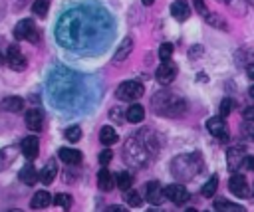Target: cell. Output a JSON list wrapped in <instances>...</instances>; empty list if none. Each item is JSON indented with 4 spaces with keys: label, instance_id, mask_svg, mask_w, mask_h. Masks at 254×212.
Returning <instances> with one entry per match:
<instances>
[{
    "label": "cell",
    "instance_id": "1",
    "mask_svg": "<svg viewBox=\"0 0 254 212\" xmlns=\"http://www.w3.org/2000/svg\"><path fill=\"white\" fill-rule=\"evenodd\" d=\"M95 38L93 30V18L91 14H85L79 8H73L65 12L56 26V40L60 46L67 50H79L91 44Z\"/></svg>",
    "mask_w": 254,
    "mask_h": 212
},
{
    "label": "cell",
    "instance_id": "2",
    "mask_svg": "<svg viewBox=\"0 0 254 212\" xmlns=\"http://www.w3.org/2000/svg\"><path fill=\"white\" fill-rule=\"evenodd\" d=\"M153 109L157 115H163V117H181L187 109V103L181 95L177 93H171V91H159L155 93L153 101H151Z\"/></svg>",
    "mask_w": 254,
    "mask_h": 212
},
{
    "label": "cell",
    "instance_id": "3",
    "mask_svg": "<svg viewBox=\"0 0 254 212\" xmlns=\"http://www.w3.org/2000/svg\"><path fill=\"white\" fill-rule=\"evenodd\" d=\"M75 89H77V81L71 73L67 71H60L52 77L50 81V91H52V97L54 101L58 103L60 97H62V103L60 105H67L71 103V99L75 97Z\"/></svg>",
    "mask_w": 254,
    "mask_h": 212
},
{
    "label": "cell",
    "instance_id": "4",
    "mask_svg": "<svg viewBox=\"0 0 254 212\" xmlns=\"http://www.w3.org/2000/svg\"><path fill=\"white\" fill-rule=\"evenodd\" d=\"M202 168V159L198 153H190V155H181L171 162V170L177 178L181 180H190L194 178V174H198V170Z\"/></svg>",
    "mask_w": 254,
    "mask_h": 212
},
{
    "label": "cell",
    "instance_id": "5",
    "mask_svg": "<svg viewBox=\"0 0 254 212\" xmlns=\"http://www.w3.org/2000/svg\"><path fill=\"white\" fill-rule=\"evenodd\" d=\"M123 155H125V160H127L131 166H137V168L147 166L149 159L153 157V153L145 147L143 141H139V137L127 139V145H125V149H123Z\"/></svg>",
    "mask_w": 254,
    "mask_h": 212
},
{
    "label": "cell",
    "instance_id": "6",
    "mask_svg": "<svg viewBox=\"0 0 254 212\" xmlns=\"http://www.w3.org/2000/svg\"><path fill=\"white\" fill-rule=\"evenodd\" d=\"M143 91H145V85H143L141 81L129 79V81H123V83L115 89V95H117V99H121V101H135V99H139V97L143 95Z\"/></svg>",
    "mask_w": 254,
    "mask_h": 212
},
{
    "label": "cell",
    "instance_id": "7",
    "mask_svg": "<svg viewBox=\"0 0 254 212\" xmlns=\"http://www.w3.org/2000/svg\"><path fill=\"white\" fill-rule=\"evenodd\" d=\"M14 38L26 42H38V28L32 18H24L14 26Z\"/></svg>",
    "mask_w": 254,
    "mask_h": 212
},
{
    "label": "cell",
    "instance_id": "8",
    "mask_svg": "<svg viewBox=\"0 0 254 212\" xmlns=\"http://www.w3.org/2000/svg\"><path fill=\"white\" fill-rule=\"evenodd\" d=\"M177 73H179L177 63H173L171 59H167V61H163V63L157 67L155 77H157V81H159L161 85H169V83H173V81H175Z\"/></svg>",
    "mask_w": 254,
    "mask_h": 212
},
{
    "label": "cell",
    "instance_id": "9",
    "mask_svg": "<svg viewBox=\"0 0 254 212\" xmlns=\"http://www.w3.org/2000/svg\"><path fill=\"white\" fill-rule=\"evenodd\" d=\"M228 190H230L236 198H246V196L250 194V186H248V182H246V176L234 172V174L230 176V180H228Z\"/></svg>",
    "mask_w": 254,
    "mask_h": 212
},
{
    "label": "cell",
    "instance_id": "10",
    "mask_svg": "<svg viewBox=\"0 0 254 212\" xmlns=\"http://www.w3.org/2000/svg\"><path fill=\"white\" fill-rule=\"evenodd\" d=\"M6 63H8L10 69H14V71H24L28 61H26V57H24V53L20 52L18 46H8V50H6Z\"/></svg>",
    "mask_w": 254,
    "mask_h": 212
},
{
    "label": "cell",
    "instance_id": "11",
    "mask_svg": "<svg viewBox=\"0 0 254 212\" xmlns=\"http://www.w3.org/2000/svg\"><path fill=\"white\" fill-rule=\"evenodd\" d=\"M206 129H208V133H210V135H214L218 141L228 143L226 121H224V117H222V115H218V117H210V119L206 121Z\"/></svg>",
    "mask_w": 254,
    "mask_h": 212
},
{
    "label": "cell",
    "instance_id": "12",
    "mask_svg": "<svg viewBox=\"0 0 254 212\" xmlns=\"http://www.w3.org/2000/svg\"><path fill=\"white\" fill-rule=\"evenodd\" d=\"M165 188H161V184L157 180H151L145 184V200L155 204V206H161L163 200H165Z\"/></svg>",
    "mask_w": 254,
    "mask_h": 212
},
{
    "label": "cell",
    "instance_id": "13",
    "mask_svg": "<svg viewBox=\"0 0 254 212\" xmlns=\"http://www.w3.org/2000/svg\"><path fill=\"white\" fill-rule=\"evenodd\" d=\"M246 155H248V153H246V147H244V145H234V147H230V149L226 151L228 168L236 172V170L242 166V160H244Z\"/></svg>",
    "mask_w": 254,
    "mask_h": 212
},
{
    "label": "cell",
    "instance_id": "14",
    "mask_svg": "<svg viewBox=\"0 0 254 212\" xmlns=\"http://www.w3.org/2000/svg\"><path fill=\"white\" fill-rule=\"evenodd\" d=\"M165 196H167V200H171V202H175V204H185V202L190 198L189 190H187L183 184H169V186L165 188Z\"/></svg>",
    "mask_w": 254,
    "mask_h": 212
},
{
    "label": "cell",
    "instance_id": "15",
    "mask_svg": "<svg viewBox=\"0 0 254 212\" xmlns=\"http://www.w3.org/2000/svg\"><path fill=\"white\" fill-rule=\"evenodd\" d=\"M20 149H22V155H24L26 159L34 160V159L38 157V153H40V141H38V137H34V135L26 137V139L22 141Z\"/></svg>",
    "mask_w": 254,
    "mask_h": 212
},
{
    "label": "cell",
    "instance_id": "16",
    "mask_svg": "<svg viewBox=\"0 0 254 212\" xmlns=\"http://www.w3.org/2000/svg\"><path fill=\"white\" fill-rule=\"evenodd\" d=\"M24 121H26V127L30 129V131H42V127H44V113L40 111V109H30V111H26V117H24Z\"/></svg>",
    "mask_w": 254,
    "mask_h": 212
},
{
    "label": "cell",
    "instance_id": "17",
    "mask_svg": "<svg viewBox=\"0 0 254 212\" xmlns=\"http://www.w3.org/2000/svg\"><path fill=\"white\" fill-rule=\"evenodd\" d=\"M171 16L179 22H185L189 16H190V6L187 0H175L171 4Z\"/></svg>",
    "mask_w": 254,
    "mask_h": 212
},
{
    "label": "cell",
    "instance_id": "18",
    "mask_svg": "<svg viewBox=\"0 0 254 212\" xmlns=\"http://www.w3.org/2000/svg\"><path fill=\"white\" fill-rule=\"evenodd\" d=\"M58 157L65 162V164H69V166H73V164H79L81 162V153L77 151V149H69V147H62L60 151H58Z\"/></svg>",
    "mask_w": 254,
    "mask_h": 212
},
{
    "label": "cell",
    "instance_id": "19",
    "mask_svg": "<svg viewBox=\"0 0 254 212\" xmlns=\"http://www.w3.org/2000/svg\"><path fill=\"white\" fill-rule=\"evenodd\" d=\"M20 180H22L24 184H28V186H32L36 180H40V172L36 170V166H34L32 162H28V164H24V166L20 168Z\"/></svg>",
    "mask_w": 254,
    "mask_h": 212
},
{
    "label": "cell",
    "instance_id": "20",
    "mask_svg": "<svg viewBox=\"0 0 254 212\" xmlns=\"http://www.w3.org/2000/svg\"><path fill=\"white\" fill-rule=\"evenodd\" d=\"M117 184V180L111 176V172L103 166L99 172H97V186H99V190H103V192H109L113 186Z\"/></svg>",
    "mask_w": 254,
    "mask_h": 212
},
{
    "label": "cell",
    "instance_id": "21",
    "mask_svg": "<svg viewBox=\"0 0 254 212\" xmlns=\"http://www.w3.org/2000/svg\"><path fill=\"white\" fill-rule=\"evenodd\" d=\"M54 198L50 196V192L48 190H38L34 196H32V200H30V206L34 208V210H44V208H48L50 206V202H52Z\"/></svg>",
    "mask_w": 254,
    "mask_h": 212
},
{
    "label": "cell",
    "instance_id": "22",
    "mask_svg": "<svg viewBox=\"0 0 254 212\" xmlns=\"http://www.w3.org/2000/svg\"><path fill=\"white\" fill-rule=\"evenodd\" d=\"M56 174H58V166H56V160L52 159V160H48V164L40 170V180L48 186V184H52V182H54Z\"/></svg>",
    "mask_w": 254,
    "mask_h": 212
},
{
    "label": "cell",
    "instance_id": "23",
    "mask_svg": "<svg viewBox=\"0 0 254 212\" xmlns=\"http://www.w3.org/2000/svg\"><path fill=\"white\" fill-rule=\"evenodd\" d=\"M131 50H133V40L131 38H125L121 42V46L117 48L115 55H113V63H121L123 59H127V55L131 53Z\"/></svg>",
    "mask_w": 254,
    "mask_h": 212
},
{
    "label": "cell",
    "instance_id": "24",
    "mask_svg": "<svg viewBox=\"0 0 254 212\" xmlns=\"http://www.w3.org/2000/svg\"><path fill=\"white\" fill-rule=\"evenodd\" d=\"M0 107H2L4 111H8V113H16V111H20V109L24 107V99H22V97H16V95L4 97V99L0 101Z\"/></svg>",
    "mask_w": 254,
    "mask_h": 212
},
{
    "label": "cell",
    "instance_id": "25",
    "mask_svg": "<svg viewBox=\"0 0 254 212\" xmlns=\"http://www.w3.org/2000/svg\"><path fill=\"white\" fill-rule=\"evenodd\" d=\"M125 119H127L129 123H141V121L145 119V109H143V105L133 103V105L125 111Z\"/></svg>",
    "mask_w": 254,
    "mask_h": 212
},
{
    "label": "cell",
    "instance_id": "26",
    "mask_svg": "<svg viewBox=\"0 0 254 212\" xmlns=\"http://www.w3.org/2000/svg\"><path fill=\"white\" fill-rule=\"evenodd\" d=\"M99 141L105 145V147H111L113 143H117V131L113 127H101L99 131Z\"/></svg>",
    "mask_w": 254,
    "mask_h": 212
},
{
    "label": "cell",
    "instance_id": "27",
    "mask_svg": "<svg viewBox=\"0 0 254 212\" xmlns=\"http://www.w3.org/2000/svg\"><path fill=\"white\" fill-rule=\"evenodd\" d=\"M123 200L127 202V206L139 208V206H141V202H143V196H141L137 190H131V188H127V190H123Z\"/></svg>",
    "mask_w": 254,
    "mask_h": 212
},
{
    "label": "cell",
    "instance_id": "28",
    "mask_svg": "<svg viewBox=\"0 0 254 212\" xmlns=\"http://www.w3.org/2000/svg\"><path fill=\"white\" fill-rule=\"evenodd\" d=\"M216 188H218V176H210V178L202 184L200 194H202L204 198H212V196H214V192H216Z\"/></svg>",
    "mask_w": 254,
    "mask_h": 212
},
{
    "label": "cell",
    "instance_id": "29",
    "mask_svg": "<svg viewBox=\"0 0 254 212\" xmlns=\"http://www.w3.org/2000/svg\"><path fill=\"white\" fill-rule=\"evenodd\" d=\"M54 204H56L58 208H62V210H69V208H71V204H73V200H71V196H69V194L60 192V194H56V196H54Z\"/></svg>",
    "mask_w": 254,
    "mask_h": 212
},
{
    "label": "cell",
    "instance_id": "30",
    "mask_svg": "<svg viewBox=\"0 0 254 212\" xmlns=\"http://www.w3.org/2000/svg\"><path fill=\"white\" fill-rule=\"evenodd\" d=\"M214 210H224V212H244L242 206L232 204V202H226V200H216V202H214Z\"/></svg>",
    "mask_w": 254,
    "mask_h": 212
},
{
    "label": "cell",
    "instance_id": "31",
    "mask_svg": "<svg viewBox=\"0 0 254 212\" xmlns=\"http://www.w3.org/2000/svg\"><path fill=\"white\" fill-rule=\"evenodd\" d=\"M48 8H50V0H36V2L32 4V12H34L38 18L48 16Z\"/></svg>",
    "mask_w": 254,
    "mask_h": 212
},
{
    "label": "cell",
    "instance_id": "32",
    "mask_svg": "<svg viewBox=\"0 0 254 212\" xmlns=\"http://www.w3.org/2000/svg\"><path fill=\"white\" fill-rule=\"evenodd\" d=\"M131 184H133V176H131L129 172H119V174H117V186H119L121 190L131 188Z\"/></svg>",
    "mask_w": 254,
    "mask_h": 212
},
{
    "label": "cell",
    "instance_id": "33",
    "mask_svg": "<svg viewBox=\"0 0 254 212\" xmlns=\"http://www.w3.org/2000/svg\"><path fill=\"white\" fill-rule=\"evenodd\" d=\"M234 107H236V101H234L232 97L222 99V103H220V115H222V117H228V115L232 113Z\"/></svg>",
    "mask_w": 254,
    "mask_h": 212
},
{
    "label": "cell",
    "instance_id": "34",
    "mask_svg": "<svg viewBox=\"0 0 254 212\" xmlns=\"http://www.w3.org/2000/svg\"><path fill=\"white\" fill-rule=\"evenodd\" d=\"M65 139L69 141V143H75V141H79L81 139V129L77 127V125H71V127H67L65 129Z\"/></svg>",
    "mask_w": 254,
    "mask_h": 212
},
{
    "label": "cell",
    "instance_id": "35",
    "mask_svg": "<svg viewBox=\"0 0 254 212\" xmlns=\"http://www.w3.org/2000/svg\"><path fill=\"white\" fill-rule=\"evenodd\" d=\"M173 44H169V42H165V44H161V48H159V57L163 59V61H167V59H171V55H173Z\"/></svg>",
    "mask_w": 254,
    "mask_h": 212
},
{
    "label": "cell",
    "instance_id": "36",
    "mask_svg": "<svg viewBox=\"0 0 254 212\" xmlns=\"http://www.w3.org/2000/svg\"><path fill=\"white\" fill-rule=\"evenodd\" d=\"M204 20H206L210 26H216V28H220V30H226V24L220 20V16H218V14H210V12H208V16H206Z\"/></svg>",
    "mask_w": 254,
    "mask_h": 212
},
{
    "label": "cell",
    "instance_id": "37",
    "mask_svg": "<svg viewBox=\"0 0 254 212\" xmlns=\"http://www.w3.org/2000/svg\"><path fill=\"white\" fill-rule=\"evenodd\" d=\"M111 159H113V153H111L109 149H105V151L99 153V164H101V166H107V164L111 162Z\"/></svg>",
    "mask_w": 254,
    "mask_h": 212
},
{
    "label": "cell",
    "instance_id": "38",
    "mask_svg": "<svg viewBox=\"0 0 254 212\" xmlns=\"http://www.w3.org/2000/svg\"><path fill=\"white\" fill-rule=\"evenodd\" d=\"M192 4H194V10H196L202 18H206V16H208V8H206L204 0H192Z\"/></svg>",
    "mask_w": 254,
    "mask_h": 212
},
{
    "label": "cell",
    "instance_id": "39",
    "mask_svg": "<svg viewBox=\"0 0 254 212\" xmlns=\"http://www.w3.org/2000/svg\"><path fill=\"white\" fill-rule=\"evenodd\" d=\"M242 166H244L246 170H254V157H252V155H246L244 160H242Z\"/></svg>",
    "mask_w": 254,
    "mask_h": 212
},
{
    "label": "cell",
    "instance_id": "40",
    "mask_svg": "<svg viewBox=\"0 0 254 212\" xmlns=\"http://www.w3.org/2000/svg\"><path fill=\"white\" fill-rule=\"evenodd\" d=\"M242 117H244L246 121H250V123H254V107H246V109L242 111Z\"/></svg>",
    "mask_w": 254,
    "mask_h": 212
},
{
    "label": "cell",
    "instance_id": "41",
    "mask_svg": "<svg viewBox=\"0 0 254 212\" xmlns=\"http://www.w3.org/2000/svg\"><path fill=\"white\" fill-rule=\"evenodd\" d=\"M202 53V46H192V50L189 52V57H196Z\"/></svg>",
    "mask_w": 254,
    "mask_h": 212
},
{
    "label": "cell",
    "instance_id": "42",
    "mask_svg": "<svg viewBox=\"0 0 254 212\" xmlns=\"http://www.w3.org/2000/svg\"><path fill=\"white\" fill-rule=\"evenodd\" d=\"M246 73H248V75H250V77L254 79V61H252V63H250V65L246 67Z\"/></svg>",
    "mask_w": 254,
    "mask_h": 212
},
{
    "label": "cell",
    "instance_id": "43",
    "mask_svg": "<svg viewBox=\"0 0 254 212\" xmlns=\"http://www.w3.org/2000/svg\"><path fill=\"white\" fill-rule=\"evenodd\" d=\"M141 2H143V4H145V6H151V4H153V2H155V0H141Z\"/></svg>",
    "mask_w": 254,
    "mask_h": 212
},
{
    "label": "cell",
    "instance_id": "44",
    "mask_svg": "<svg viewBox=\"0 0 254 212\" xmlns=\"http://www.w3.org/2000/svg\"><path fill=\"white\" fill-rule=\"evenodd\" d=\"M248 137L254 141V129H248Z\"/></svg>",
    "mask_w": 254,
    "mask_h": 212
},
{
    "label": "cell",
    "instance_id": "45",
    "mask_svg": "<svg viewBox=\"0 0 254 212\" xmlns=\"http://www.w3.org/2000/svg\"><path fill=\"white\" fill-rule=\"evenodd\" d=\"M4 61H6V55H4L2 52H0V63H4Z\"/></svg>",
    "mask_w": 254,
    "mask_h": 212
},
{
    "label": "cell",
    "instance_id": "46",
    "mask_svg": "<svg viewBox=\"0 0 254 212\" xmlns=\"http://www.w3.org/2000/svg\"><path fill=\"white\" fill-rule=\"evenodd\" d=\"M248 93H250V97H252V99H254V85H252V87H250V91H248Z\"/></svg>",
    "mask_w": 254,
    "mask_h": 212
},
{
    "label": "cell",
    "instance_id": "47",
    "mask_svg": "<svg viewBox=\"0 0 254 212\" xmlns=\"http://www.w3.org/2000/svg\"><path fill=\"white\" fill-rule=\"evenodd\" d=\"M2 14H4V4H0V18H2Z\"/></svg>",
    "mask_w": 254,
    "mask_h": 212
},
{
    "label": "cell",
    "instance_id": "48",
    "mask_svg": "<svg viewBox=\"0 0 254 212\" xmlns=\"http://www.w3.org/2000/svg\"><path fill=\"white\" fill-rule=\"evenodd\" d=\"M218 2H224V4H232L234 0H218Z\"/></svg>",
    "mask_w": 254,
    "mask_h": 212
}]
</instances>
